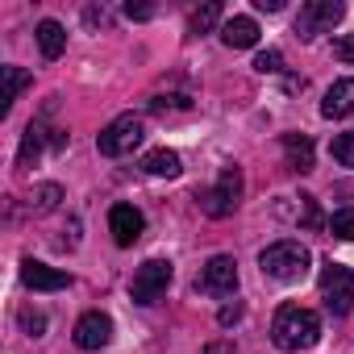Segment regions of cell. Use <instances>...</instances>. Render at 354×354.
I'll use <instances>...</instances> for the list:
<instances>
[{
  "instance_id": "cell-15",
  "label": "cell",
  "mask_w": 354,
  "mask_h": 354,
  "mask_svg": "<svg viewBox=\"0 0 354 354\" xmlns=\"http://www.w3.org/2000/svg\"><path fill=\"white\" fill-rule=\"evenodd\" d=\"M283 154H288V167L308 175L313 171V142L304 133H283Z\"/></svg>"
},
{
  "instance_id": "cell-21",
  "label": "cell",
  "mask_w": 354,
  "mask_h": 354,
  "mask_svg": "<svg viewBox=\"0 0 354 354\" xmlns=\"http://www.w3.org/2000/svg\"><path fill=\"white\" fill-rule=\"evenodd\" d=\"M217 21H221V5H205V9H196V13H192L188 30H192V34H209Z\"/></svg>"
},
{
  "instance_id": "cell-20",
  "label": "cell",
  "mask_w": 354,
  "mask_h": 354,
  "mask_svg": "<svg viewBox=\"0 0 354 354\" xmlns=\"http://www.w3.org/2000/svg\"><path fill=\"white\" fill-rule=\"evenodd\" d=\"M325 230H329L333 238H342V242H354V209H337V213L325 221Z\"/></svg>"
},
{
  "instance_id": "cell-17",
  "label": "cell",
  "mask_w": 354,
  "mask_h": 354,
  "mask_svg": "<svg viewBox=\"0 0 354 354\" xmlns=\"http://www.w3.org/2000/svg\"><path fill=\"white\" fill-rule=\"evenodd\" d=\"M142 171H146V175H167V180H175L184 167H180V154H175V150H150V154H142Z\"/></svg>"
},
{
  "instance_id": "cell-28",
  "label": "cell",
  "mask_w": 354,
  "mask_h": 354,
  "mask_svg": "<svg viewBox=\"0 0 354 354\" xmlns=\"http://www.w3.org/2000/svg\"><path fill=\"white\" fill-rule=\"evenodd\" d=\"M125 17H133V21H150L154 9H150V5H133V0H129V5H125Z\"/></svg>"
},
{
  "instance_id": "cell-24",
  "label": "cell",
  "mask_w": 354,
  "mask_h": 354,
  "mask_svg": "<svg viewBox=\"0 0 354 354\" xmlns=\"http://www.w3.org/2000/svg\"><path fill=\"white\" fill-rule=\"evenodd\" d=\"M150 109H154V113H175V109H192V100H188V96H154Z\"/></svg>"
},
{
  "instance_id": "cell-7",
  "label": "cell",
  "mask_w": 354,
  "mask_h": 354,
  "mask_svg": "<svg viewBox=\"0 0 354 354\" xmlns=\"http://www.w3.org/2000/svg\"><path fill=\"white\" fill-rule=\"evenodd\" d=\"M171 279H175V271H171V263H167V259H146V263L133 271L129 296H133L138 304H154V300L171 288Z\"/></svg>"
},
{
  "instance_id": "cell-27",
  "label": "cell",
  "mask_w": 354,
  "mask_h": 354,
  "mask_svg": "<svg viewBox=\"0 0 354 354\" xmlns=\"http://www.w3.org/2000/svg\"><path fill=\"white\" fill-rule=\"evenodd\" d=\"M21 325L30 329V337H42V329H46V317H42V313H21Z\"/></svg>"
},
{
  "instance_id": "cell-6",
  "label": "cell",
  "mask_w": 354,
  "mask_h": 354,
  "mask_svg": "<svg viewBox=\"0 0 354 354\" xmlns=\"http://www.w3.org/2000/svg\"><path fill=\"white\" fill-rule=\"evenodd\" d=\"M342 13H346L342 0H308V5H300V13H296V38L313 42L317 34H329L342 21Z\"/></svg>"
},
{
  "instance_id": "cell-26",
  "label": "cell",
  "mask_w": 354,
  "mask_h": 354,
  "mask_svg": "<svg viewBox=\"0 0 354 354\" xmlns=\"http://www.w3.org/2000/svg\"><path fill=\"white\" fill-rule=\"evenodd\" d=\"M300 205H304V225H308V230H321V213H317V201H313V196H300Z\"/></svg>"
},
{
  "instance_id": "cell-16",
  "label": "cell",
  "mask_w": 354,
  "mask_h": 354,
  "mask_svg": "<svg viewBox=\"0 0 354 354\" xmlns=\"http://www.w3.org/2000/svg\"><path fill=\"white\" fill-rule=\"evenodd\" d=\"M42 146H46V125H42V121H30V125H26V133H21L17 167H34V162H38V154H42Z\"/></svg>"
},
{
  "instance_id": "cell-12",
  "label": "cell",
  "mask_w": 354,
  "mask_h": 354,
  "mask_svg": "<svg viewBox=\"0 0 354 354\" xmlns=\"http://www.w3.org/2000/svg\"><path fill=\"white\" fill-rule=\"evenodd\" d=\"M221 42H225L230 50L254 46V42H259V21H254V17H230V21H221Z\"/></svg>"
},
{
  "instance_id": "cell-29",
  "label": "cell",
  "mask_w": 354,
  "mask_h": 354,
  "mask_svg": "<svg viewBox=\"0 0 354 354\" xmlns=\"http://www.w3.org/2000/svg\"><path fill=\"white\" fill-rule=\"evenodd\" d=\"M238 317H242V304H238V300H234V304H225V308L217 313V321H221V325H234Z\"/></svg>"
},
{
  "instance_id": "cell-19",
  "label": "cell",
  "mask_w": 354,
  "mask_h": 354,
  "mask_svg": "<svg viewBox=\"0 0 354 354\" xmlns=\"http://www.w3.org/2000/svg\"><path fill=\"white\" fill-rule=\"evenodd\" d=\"M59 201H63V188L59 184H42V188H34V213H55L59 209Z\"/></svg>"
},
{
  "instance_id": "cell-3",
  "label": "cell",
  "mask_w": 354,
  "mask_h": 354,
  "mask_svg": "<svg viewBox=\"0 0 354 354\" xmlns=\"http://www.w3.org/2000/svg\"><path fill=\"white\" fill-rule=\"evenodd\" d=\"M142 138H146V125H142V117H133V113H121L117 121H109V125L96 133V150H100L104 158H121V154H133V150L142 146Z\"/></svg>"
},
{
  "instance_id": "cell-11",
  "label": "cell",
  "mask_w": 354,
  "mask_h": 354,
  "mask_svg": "<svg viewBox=\"0 0 354 354\" xmlns=\"http://www.w3.org/2000/svg\"><path fill=\"white\" fill-rule=\"evenodd\" d=\"M109 342H113V321L104 313H84L75 321V346L80 350H100Z\"/></svg>"
},
{
  "instance_id": "cell-5",
  "label": "cell",
  "mask_w": 354,
  "mask_h": 354,
  "mask_svg": "<svg viewBox=\"0 0 354 354\" xmlns=\"http://www.w3.org/2000/svg\"><path fill=\"white\" fill-rule=\"evenodd\" d=\"M196 201H201L205 217H213V221L230 217V213L238 209V201H242V171H238V167H225V171H221V180H217L209 192H201Z\"/></svg>"
},
{
  "instance_id": "cell-14",
  "label": "cell",
  "mask_w": 354,
  "mask_h": 354,
  "mask_svg": "<svg viewBox=\"0 0 354 354\" xmlns=\"http://www.w3.org/2000/svg\"><path fill=\"white\" fill-rule=\"evenodd\" d=\"M34 38H38V50H42V59H59L63 50H67V30L59 26V21H38V30H34Z\"/></svg>"
},
{
  "instance_id": "cell-18",
  "label": "cell",
  "mask_w": 354,
  "mask_h": 354,
  "mask_svg": "<svg viewBox=\"0 0 354 354\" xmlns=\"http://www.w3.org/2000/svg\"><path fill=\"white\" fill-rule=\"evenodd\" d=\"M30 84V71H21V67H5V100H0V109H13L17 104V96H21V88Z\"/></svg>"
},
{
  "instance_id": "cell-1",
  "label": "cell",
  "mask_w": 354,
  "mask_h": 354,
  "mask_svg": "<svg viewBox=\"0 0 354 354\" xmlns=\"http://www.w3.org/2000/svg\"><path fill=\"white\" fill-rule=\"evenodd\" d=\"M321 337V317L313 308H300V304H283L275 313V325H271V342L283 350V354H300L308 346H317Z\"/></svg>"
},
{
  "instance_id": "cell-22",
  "label": "cell",
  "mask_w": 354,
  "mask_h": 354,
  "mask_svg": "<svg viewBox=\"0 0 354 354\" xmlns=\"http://www.w3.org/2000/svg\"><path fill=\"white\" fill-rule=\"evenodd\" d=\"M329 154H333V162L354 167V129H350V133H337V138L329 142Z\"/></svg>"
},
{
  "instance_id": "cell-2",
  "label": "cell",
  "mask_w": 354,
  "mask_h": 354,
  "mask_svg": "<svg viewBox=\"0 0 354 354\" xmlns=\"http://www.w3.org/2000/svg\"><path fill=\"white\" fill-rule=\"evenodd\" d=\"M308 263H313V254H308L300 242H292V238L271 242V246L259 254L263 275H267V279H279V283H300V279L308 275Z\"/></svg>"
},
{
  "instance_id": "cell-8",
  "label": "cell",
  "mask_w": 354,
  "mask_h": 354,
  "mask_svg": "<svg viewBox=\"0 0 354 354\" xmlns=\"http://www.w3.org/2000/svg\"><path fill=\"white\" fill-rule=\"evenodd\" d=\"M196 288H201L205 296H234V292H238V263H234V254H213V259L201 267Z\"/></svg>"
},
{
  "instance_id": "cell-10",
  "label": "cell",
  "mask_w": 354,
  "mask_h": 354,
  "mask_svg": "<svg viewBox=\"0 0 354 354\" xmlns=\"http://www.w3.org/2000/svg\"><path fill=\"white\" fill-rule=\"evenodd\" d=\"M21 283L34 288V292H63V288H71V275L59 271V267H46L38 259H26L21 263Z\"/></svg>"
},
{
  "instance_id": "cell-23",
  "label": "cell",
  "mask_w": 354,
  "mask_h": 354,
  "mask_svg": "<svg viewBox=\"0 0 354 354\" xmlns=\"http://www.w3.org/2000/svg\"><path fill=\"white\" fill-rule=\"evenodd\" d=\"M254 71H259V75H279V71H283V55H279V50H263V55L254 59Z\"/></svg>"
},
{
  "instance_id": "cell-30",
  "label": "cell",
  "mask_w": 354,
  "mask_h": 354,
  "mask_svg": "<svg viewBox=\"0 0 354 354\" xmlns=\"http://www.w3.org/2000/svg\"><path fill=\"white\" fill-rule=\"evenodd\" d=\"M205 354H234V342H209Z\"/></svg>"
},
{
  "instance_id": "cell-31",
  "label": "cell",
  "mask_w": 354,
  "mask_h": 354,
  "mask_svg": "<svg viewBox=\"0 0 354 354\" xmlns=\"http://www.w3.org/2000/svg\"><path fill=\"white\" fill-rule=\"evenodd\" d=\"M254 9H263V13H279V9H283V0H254Z\"/></svg>"
},
{
  "instance_id": "cell-13",
  "label": "cell",
  "mask_w": 354,
  "mask_h": 354,
  "mask_svg": "<svg viewBox=\"0 0 354 354\" xmlns=\"http://www.w3.org/2000/svg\"><path fill=\"white\" fill-rule=\"evenodd\" d=\"M350 113H354V80H337L321 100V117L337 121V117H350Z\"/></svg>"
},
{
  "instance_id": "cell-4",
  "label": "cell",
  "mask_w": 354,
  "mask_h": 354,
  "mask_svg": "<svg viewBox=\"0 0 354 354\" xmlns=\"http://www.w3.org/2000/svg\"><path fill=\"white\" fill-rule=\"evenodd\" d=\"M321 300H325V308L333 313V317H346L350 308H354V271L346 267V263H325L321 267Z\"/></svg>"
},
{
  "instance_id": "cell-25",
  "label": "cell",
  "mask_w": 354,
  "mask_h": 354,
  "mask_svg": "<svg viewBox=\"0 0 354 354\" xmlns=\"http://www.w3.org/2000/svg\"><path fill=\"white\" fill-rule=\"evenodd\" d=\"M333 59H337V63H354V34H342V38L333 42Z\"/></svg>"
},
{
  "instance_id": "cell-9",
  "label": "cell",
  "mask_w": 354,
  "mask_h": 354,
  "mask_svg": "<svg viewBox=\"0 0 354 354\" xmlns=\"http://www.w3.org/2000/svg\"><path fill=\"white\" fill-rule=\"evenodd\" d=\"M142 230H146V217L133 205H113L109 209V234H113L117 246H133L142 238Z\"/></svg>"
}]
</instances>
